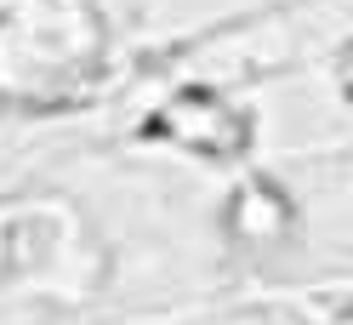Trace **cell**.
Instances as JSON below:
<instances>
[{
    "instance_id": "6da1fadb",
    "label": "cell",
    "mask_w": 353,
    "mask_h": 325,
    "mask_svg": "<svg viewBox=\"0 0 353 325\" xmlns=\"http://www.w3.org/2000/svg\"><path fill=\"white\" fill-rule=\"evenodd\" d=\"M171 132L183 137V143H200V148H211V155H234L239 143H245V120L239 115H228V108H216V103H183L171 115Z\"/></svg>"
},
{
    "instance_id": "7a4b0ae2",
    "label": "cell",
    "mask_w": 353,
    "mask_h": 325,
    "mask_svg": "<svg viewBox=\"0 0 353 325\" xmlns=\"http://www.w3.org/2000/svg\"><path fill=\"white\" fill-rule=\"evenodd\" d=\"M234 228L251 234V240H274V234L285 228L279 194H268V188H245V194H239V206H234Z\"/></svg>"
}]
</instances>
